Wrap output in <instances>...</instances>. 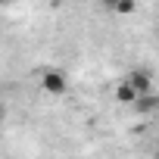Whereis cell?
Wrapping results in <instances>:
<instances>
[{
	"label": "cell",
	"instance_id": "3",
	"mask_svg": "<svg viewBox=\"0 0 159 159\" xmlns=\"http://www.w3.org/2000/svg\"><path fill=\"white\" fill-rule=\"evenodd\" d=\"M134 109L137 112H153V109H159V97L156 94H143V97L134 100Z\"/></svg>",
	"mask_w": 159,
	"mask_h": 159
},
{
	"label": "cell",
	"instance_id": "4",
	"mask_svg": "<svg viewBox=\"0 0 159 159\" xmlns=\"http://www.w3.org/2000/svg\"><path fill=\"white\" fill-rule=\"evenodd\" d=\"M116 97H119L122 103H134V100H137V94H134V91L128 88V81H125V84H122V88L116 91Z\"/></svg>",
	"mask_w": 159,
	"mask_h": 159
},
{
	"label": "cell",
	"instance_id": "6",
	"mask_svg": "<svg viewBox=\"0 0 159 159\" xmlns=\"http://www.w3.org/2000/svg\"><path fill=\"white\" fill-rule=\"evenodd\" d=\"M156 159H159V153H156Z\"/></svg>",
	"mask_w": 159,
	"mask_h": 159
},
{
	"label": "cell",
	"instance_id": "5",
	"mask_svg": "<svg viewBox=\"0 0 159 159\" xmlns=\"http://www.w3.org/2000/svg\"><path fill=\"white\" fill-rule=\"evenodd\" d=\"M0 122H3V106H0Z\"/></svg>",
	"mask_w": 159,
	"mask_h": 159
},
{
	"label": "cell",
	"instance_id": "2",
	"mask_svg": "<svg viewBox=\"0 0 159 159\" xmlns=\"http://www.w3.org/2000/svg\"><path fill=\"white\" fill-rule=\"evenodd\" d=\"M128 88H131L137 97L150 94V75H147V72H140V69H137V72H131V75H128Z\"/></svg>",
	"mask_w": 159,
	"mask_h": 159
},
{
	"label": "cell",
	"instance_id": "1",
	"mask_svg": "<svg viewBox=\"0 0 159 159\" xmlns=\"http://www.w3.org/2000/svg\"><path fill=\"white\" fill-rule=\"evenodd\" d=\"M41 88L50 94V97H62L69 91V75L62 69H44L41 72Z\"/></svg>",
	"mask_w": 159,
	"mask_h": 159
}]
</instances>
